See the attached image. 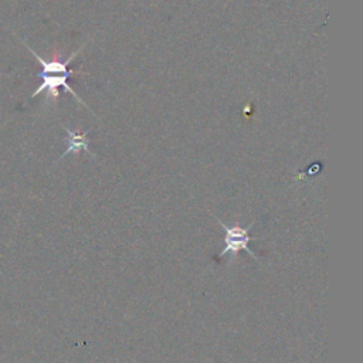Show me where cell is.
Masks as SVG:
<instances>
[{"instance_id":"2","label":"cell","mask_w":363,"mask_h":363,"mask_svg":"<svg viewBox=\"0 0 363 363\" xmlns=\"http://www.w3.org/2000/svg\"><path fill=\"white\" fill-rule=\"evenodd\" d=\"M216 220L220 223V225L224 228V248L221 250V252L218 254V258L224 257L227 252L230 254H237L238 251L244 250L247 251L254 259H258L257 254L250 248V242L252 240H255V237H251L248 233H250V228L255 224L254 221L248 225V227H240V225H234V227H230L227 225L224 221H221L220 218L216 217Z\"/></svg>"},{"instance_id":"3","label":"cell","mask_w":363,"mask_h":363,"mask_svg":"<svg viewBox=\"0 0 363 363\" xmlns=\"http://www.w3.org/2000/svg\"><path fill=\"white\" fill-rule=\"evenodd\" d=\"M64 129H65V132H67V139H65V142H67V149H65V152L61 155V157L65 156V155H68V153H72V152L75 153V152H79V150H84V152H86L88 155H91L89 143H88V138H86L88 132L78 133V132H74V130H71V129H68V128H65V126H64Z\"/></svg>"},{"instance_id":"1","label":"cell","mask_w":363,"mask_h":363,"mask_svg":"<svg viewBox=\"0 0 363 363\" xmlns=\"http://www.w3.org/2000/svg\"><path fill=\"white\" fill-rule=\"evenodd\" d=\"M31 54L34 55V58L41 64V71L37 74V77L41 78V85H38V88L33 92L31 96H37L41 92L47 94V99H57L60 95V88H64L67 92H69L71 95H74L82 105H85L81 98L75 94V91L68 85V78L74 74L72 69L68 68L69 62L75 58V55L79 52L75 51L68 60L65 61H60V60H51V61H45L44 58H41L37 52H34L28 45H26Z\"/></svg>"}]
</instances>
